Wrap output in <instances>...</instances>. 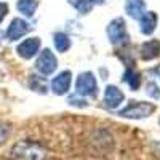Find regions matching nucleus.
<instances>
[{
  "mask_svg": "<svg viewBox=\"0 0 160 160\" xmlns=\"http://www.w3.org/2000/svg\"><path fill=\"white\" fill-rule=\"evenodd\" d=\"M47 151L40 142L22 139L10 149V160H45Z\"/></svg>",
  "mask_w": 160,
  "mask_h": 160,
  "instance_id": "nucleus-1",
  "label": "nucleus"
},
{
  "mask_svg": "<svg viewBox=\"0 0 160 160\" xmlns=\"http://www.w3.org/2000/svg\"><path fill=\"white\" fill-rule=\"evenodd\" d=\"M75 90H77V95H82V96H96L98 93V83H96V78L91 72H83L77 77V82H75Z\"/></svg>",
  "mask_w": 160,
  "mask_h": 160,
  "instance_id": "nucleus-4",
  "label": "nucleus"
},
{
  "mask_svg": "<svg viewBox=\"0 0 160 160\" xmlns=\"http://www.w3.org/2000/svg\"><path fill=\"white\" fill-rule=\"evenodd\" d=\"M71 80H72V74L69 71H64L61 74H58L55 78L51 80V90L56 95H66L71 88Z\"/></svg>",
  "mask_w": 160,
  "mask_h": 160,
  "instance_id": "nucleus-9",
  "label": "nucleus"
},
{
  "mask_svg": "<svg viewBox=\"0 0 160 160\" xmlns=\"http://www.w3.org/2000/svg\"><path fill=\"white\" fill-rule=\"evenodd\" d=\"M123 82L128 83V87L131 90H138L139 83H141V77H139L138 72H135L133 69H127L125 74H123Z\"/></svg>",
  "mask_w": 160,
  "mask_h": 160,
  "instance_id": "nucleus-14",
  "label": "nucleus"
},
{
  "mask_svg": "<svg viewBox=\"0 0 160 160\" xmlns=\"http://www.w3.org/2000/svg\"><path fill=\"white\" fill-rule=\"evenodd\" d=\"M108 37L111 40L112 45H123L128 42V32H127V26L122 18H115L109 22L108 26Z\"/></svg>",
  "mask_w": 160,
  "mask_h": 160,
  "instance_id": "nucleus-3",
  "label": "nucleus"
},
{
  "mask_svg": "<svg viewBox=\"0 0 160 160\" xmlns=\"http://www.w3.org/2000/svg\"><path fill=\"white\" fill-rule=\"evenodd\" d=\"M160 55V42L157 40H149L141 47V56L142 59H152Z\"/></svg>",
  "mask_w": 160,
  "mask_h": 160,
  "instance_id": "nucleus-12",
  "label": "nucleus"
},
{
  "mask_svg": "<svg viewBox=\"0 0 160 160\" xmlns=\"http://www.w3.org/2000/svg\"><path fill=\"white\" fill-rule=\"evenodd\" d=\"M69 102L72 106H80V108H83V106H87V102L83 99H75V98H69Z\"/></svg>",
  "mask_w": 160,
  "mask_h": 160,
  "instance_id": "nucleus-20",
  "label": "nucleus"
},
{
  "mask_svg": "<svg viewBox=\"0 0 160 160\" xmlns=\"http://www.w3.org/2000/svg\"><path fill=\"white\" fill-rule=\"evenodd\" d=\"M155 111V106L152 102L146 101H131L125 109L120 111V115L125 118H146Z\"/></svg>",
  "mask_w": 160,
  "mask_h": 160,
  "instance_id": "nucleus-2",
  "label": "nucleus"
},
{
  "mask_svg": "<svg viewBox=\"0 0 160 160\" xmlns=\"http://www.w3.org/2000/svg\"><path fill=\"white\" fill-rule=\"evenodd\" d=\"M123 93L122 90H120L118 87L115 85H108L104 90V104H106V108H109V109H117L120 104L123 102Z\"/></svg>",
  "mask_w": 160,
  "mask_h": 160,
  "instance_id": "nucleus-7",
  "label": "nucleus"
},
{
  "mask_svg": "<svg viewBox=\"0 0 160 160\" xmlns=\"http://www.w3.org/2000/svg\"><path fill=\"white\" fill-rule=\"evenodd\" d=\"M10 136V128L7 123H3L2 120H0V146H2Z\"/></svg>",
  "mask_w": 160,
  "mask_h": 160,
  "instance_id": "nucleus-17",
  "label": "nucleus"
},
{
  "mask_svg": "<svg viewBox=\"0 0 160 160\" xmlns=\"http://www.w3.org/2000/svg\"><path fill=\"white\" fill-rule=\"evenodd\" d=\"M56 68H58L56 56L51 53V50H43L35 61V69L43 75H51L56 71Z\"/></svg>",
  "mask_w": 160,
  "mask_h": 160,
  "instance_id": "nucleus-5",
  "label": "nucleus"
},
{
  "mask_svg": "<svg viewBox=\"0 0 160 160\" xmlns=\"http://www.w3.org/2000/svg\"><path fill=\"white\" fill-rule=\"evenodd\" d=\"M157 28V15L154 11H144V15L139 18V31L144 35H149Z\"/></svg>",
  "mask_w": 160,
  "mask_h": 160,
  "instance_id": "nucleus-10",
  "label": "nucleus"
},
{
  "mask_svg": "<svg viewBox=\"0 0 160 160\" xmlns=\"http://www.w3.org/2000/svg\"><path fill=\"white\" fill-rule=\"evenodd\" d=\"M40 38H37V37H31V38H26L24 42H21L19 45H18V48H16V51H18V55L21 56V58H24V59H31V58H34L37 53H38V50H40Z\"/></svg>",
  "mask_w": 160,
  "mask_h": 160,
  "instance_id": "nucleus-6",
  "label": "nucleus"
},
{
  "mask_svg": "<svg viewBox=\"0 0 160 160\" xmlns=\"http://www.w3.org/2000/svg\"><path fill=\"white\" fill-rule=\"evenodd\" d=\"M7 13H8V5L3 3V2H0V22H2L7 16Z\"/></svg>",
  "mask_w": 160,
  "mask_h": 160,
  "instance_id": "nucleus-19",
  "label": "nucleus"
},
{
  "mask_svg": "<svg viewBox=\"0 0 160 160\" xmlns=\"http://www.w3.org/2000/svg\"><path fill=\"white\" fill-rule=\"evenodd\" d=\"M125 10L131 18L139 19L146 11V3L142 2V0H128V2L125 3Z\"/></svg>",
  "mask_w": 160,
  "mask_h": 160,
  "instance_id": "nucleus-11",
  "label": "nucleus"
},
{
  "mask_svg": "<svg viewBox=\"0 0 160 160\" xmlns=\"http://www.w3.org/2000/svg\"><path fill=\"white\" fill-rule=\"evenodd\" d=\"M95 2H96V3H102V2H104V0H95Z\"/></svg>",
  "mask_w": 160,
  "mask_h": 160,
  "instance_id": "nucleus-21",
  "label": "nucleus"
},
{
  "mask_svg": "<svg viewBox=\"0 0 160 160\" xmlns=\"http://www.w3.org/2000/svg\"><path fill=\"white\" fill-rule=\"evenodd\" d=\"M148 93H149L151 96H154V98H160V90H158V87H157L155 83H152V82L148 85Z\"/></svg>",
  "mask_w": 160,
  "mask_h": 160,
  "instance_id": "nucleus-18",
  "label": "nucleus"
},
{
  "mask_svg": "<svg viewBox=\"0 0 160 160\" xmlns=\"http://www.w3.org/2000/svg\"><path fill=\"white\" fill-rule=\"evenodd\" d=\"M16 7H18L19 13H22L24 16L31 18V16H34V13H35V10L38 7V2L37 0H18Z\"/></svg>",
  "mask_w": 160,
  "mask_h": 160,
  "instance_id": "nucleus-13",
  "label": "nucleus"
},
{
  "mask_svg": "<svg viewBox=\"0 0 160 160\" xmlns=\"http://www.w3.org/2000/svg\"><path fill=\"white\" fill-rule=\"evenodd\" d=\"M69 3H71L78 13L87 15V13L91 11L93 5H95L96 2H95V0H69Z\"/></svg>",
  "mask_w": 160,
  "mask_h": 160,
  "instance_id": "nucleus-16",
  "label": "nucleus"
},
{
  "mask_svg": "<svg viewBox=\"0 0 160 160\" xmlns=\"http://www.w3.org/2000/svg\"><path fill=\"white\" fill-rule=\"evenodd\" d=\"M29 31H31L29 22H26L24 19L16 18V19H13L10 22V26H8V29H7V38L11 40V42H15V40H18L22 35H26Z\"/></svg>",
  "mask_w": 160,
  "mask_h": 160,
  "instance_id": "nucleus-8",
  "label": "nucleus"
},
{
  "mask_svg": "<svg viewBox=\"0 0 160 160\" xmlns=\"http://www.w3.org/2000/svg\"><path fill=\"white\" fill-rule=\"evenodd\" d=\"M55 47L58 51L64 53V51H68L69 47H71V38L68 34H64V32H56L55 34Z\"/></svg>",
  "mask_w": 160,
  "mask_h": 160,
  "instance_id": "nucleus-15",
  "label": "nucleus"
}]
</instances>
